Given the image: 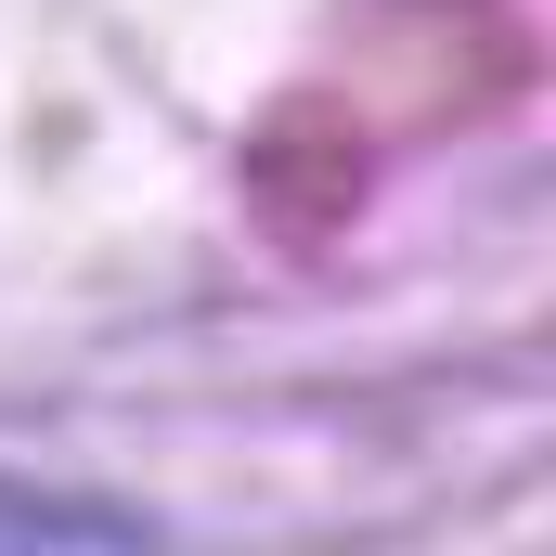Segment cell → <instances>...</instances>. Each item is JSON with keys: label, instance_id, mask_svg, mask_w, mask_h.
I'll list each match as a JSON object with an SVG mask.
<instances>
[{"label": "cell", "instance_id": "6da1fadb", "mask_svg": "<svg viewBox=\"0 0 556 556\" xmlns=\"http://www.w3.org/2000/svg\"><path fill=\"white\" fill-rule=\"evenodd\" d=\"M505 78H518V26H505L492 0H363V13H350V91H363V117H389V130L479 117Z\"/></svg>", "mask_w": 556, "mask_h": 556}, {"label": "cell", "instance_id": "3957f363", "mask_svg": "<svg viewBox=\"0 0 556 556\" xmlns=\"http://www.w3.org/2000/svg\"><path fill=\"white\" fill-rule=\"evenodd\" d=\"M0 544H130V518H104V505H39V492H0Z\"/></svg>", "mask_w": 556, "mask_h": 556}, {"label": "cell", "instance_id": "7a4b0ae2", "mask_svg": "<svg viewBox=\"0 0 556 556\" xmlns=\"http://www.w3.org/2000/svg\"><path fill=\"white\" fill-rule=\"evenodd\" d=\"M247 168H260V207H273L285 233L350 220V194H363V104H350V91H298V104H273V130L247 142Z\"/></svg>", "mask_w": 556, "mask_h": 556}]
</instances>
